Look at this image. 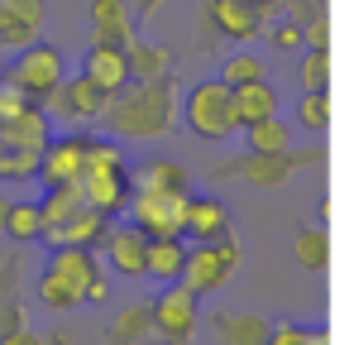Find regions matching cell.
I'll return each mask as SVG.
<instances>
[{
    "label": "cell",
    "instance_id": "6da1fadb",
    "mask_svg": "<svg viewBox=\"0 0 354 345\" xmlns=\"http://www.w3.org/2000/svg\"><path fill=\"white\" fill-rule=\"evenodd\" d=\"M111 130L115 134H158V130H168V120H173V91H168V77L163 82H129L120 96H111Z\"/></svg>",
    "mask_w": 354,
    "mask_h": 345
},
{
    "label": "cell",
    "instance_id": "7a4b0ae2",
    "mask_svg": "<svg viewBox=\"0 0 354 345\" xmlns=\"http://www.w3.org/2000/svg\"><path fill=\"white\" fill-rule=\"evenodd\" d=\"M182 115H187V130L196 139H211V144H225L230 134L239 130V115H235V87L211 77V82H196L182 101Z\"/></svg>",
    "mask_w": 354,
    "mask_h": 345
},
{
    "label": "cell",
    "instance_id": "3957f363",
    "mask_svg": "<svg viewBox=\"0 0 354 345\" xmlns=\"http://www.w3.org/2000/svg\"><path fill=\"white\" fill-rule=\"evenodd\" d=\"M187 206H192V197H187V192H168V187H134L129 221L144 230L149 240L187 235Z\"/></svg>",
    "mask_w": 354,
    "mask_h": 345
},
{
    "label": "cell",
    "instance_id": "277c9868",
    "mask_svg": "<svg viewBox=\"0 0 354 345\" xmlns=\"http://www.w3.org/2000/svg\"><path fill=\"white\" fill-rule=\"evenodd\" d=\"M62 77H67V67H62V53L53 44H29V48H19V57H15L10 72H5V82H15L29 101H44L48 91H58Z\"/></svg>",
    "mask_w": 354,
    "mask_h": 345
},
{
    "label": "cell",
    "instance_id": "5b68a950",
    "mask_svg": "<svg viewBox=\"0 0 354 345\" xmlns=\"http://www.w3.org/2000/svg\"><path fill=\"white\" fill-rule=\"evenodd\" d=\"M44 106H48V115L62 120V125H91V120H106L111 96H106L86 72H77V77H62V87L44 96Z\"/></svg>",
    "mask_w": 354,
    "mask_h": 345
},
{
    "label": "cell",
    "instance_id": "8992f818",
    "mask_svg": "<svg viewBox=\"0 0 354 345\" xmlns=\"http://www.w3.org/2000/svg\"><path fill=\"white\" fill-rule=\"evenodd\" d=\"M196 302L201 297L187 283H168L158 292V302H153V331L163 341H187L196 331Z\"/></svg>",
    "mask_w": 354,
    "mask_h": 345
},
{
    "label": "cell",
    "instance_id": "52a82bcc",
    "mask_svg": "<svg viewBox=\"0 0 354 345\" xmlns=\"http://www.w3.org/2000/svg\"><path fill=\"white\" fill-rule=\"evenodd\" d=\"M101 249H106V264H111L115 278H139L144 264H149V235L134 226V221L129 226H106Z\"/></svg>",
    "mask_w": 354,
    "mask_h": 345
},
{
    "label": "cell",
    "instance_id": "ba28073f",
    "mask_svg": "<svg viewBox=\"0 0 354 345\" xmlns=\"http://www.w3.org/2000/svg\"><path fill=\"white\" fill-rule=\"evenodd\" d=\"M77 182H82L86 206H96V211H106V216L129 211V202H134V182H129L124 168H82Z\"/></svg>",
    "mask_w": 354,
    "mask_h": 345
},
{
    "label": "cell",
    "instance_id": "9c48e42d",
    "mask_svg": "<svg viewBox=\"0 0 354 345\" xmlns=\"http://www.w3.org/2000/svg\"><path fill=\"white\" fill-rule=\"evenodd\" d=\"M82 168H86V134H53L48 149H44L39 177H44L48 187H58V182H77Z\"/></svg>",
    "mask_w": 354,
    "mask_h": 345
},
{
    "label": "cell",
    "instance_id": "30bf717a",
    "mask_svg": "<svg viewBox=\"0 0 354 345\" xmlns=\"http://www.w3.org/2000/svg\"><path fill=\"white\" fill-rule=\"evenodd\" d=\"M106 226H111V216L106 211H96V206H82L77 216H67L62 226H44V245L48 249H72V245H101V235H106Z\"/></svg>",
    "mask_w": 354,
    "mask_h": 345
},
{
    "label": "cell",
    "instance_id": "8fae6325",
    "mask_svg": "<svg viewBox=\"0 0 354 345\" xmlns=\"http://www.w3.org/2000/svg\"><path fill=\"white\" fill-rule=\"evenodd\" d=\"M225 278H230V269H225V259L216 254V245H211V240H196V245L187 249V264H182V278H177V283H187L196 297H206V292L225 288Z\"/></svg>",
    "mask_w": 354,
    "mask_h": 345
},
{
    "label": "cell",
    "instance_id": "7c38bea8",
    "mask_svg": "<svg viewBox=\"0 0 354 345\" xmlns=\"http://www.w3.org/2000/svg\"><path fill=\"white\" fill-rule=\"evenodd\" d=\"M0 139H5L10 149H48V139H53V115L39 111L34 101H24L19 111L0 125Z\"/></svg>",
    "mask_w": 354,
    "mask_h": 345
},
{
    "label": "cell",
    "instance_id": "4fadbf2b",
    "mask_svg": "<svg viewBox=\"0 0 354 345\" xmlns=\"http://www.w3.org/2000/svg\"><path fill=\"white\" fill-rule=\"evenodd\" d=\"M82 72L106 91V96H120L129 87V53L124 48H111V44H91L86 57H82Z\"/></svg>",
    "mask_w": 354,
    "mask_h": 345
},
{
    "label": "cell",
    "instance_id": "5bb4252c",
    "mask_svg": "<svg viewBox=\"0 0 354 345\" xmlns=\"http://www.w3.org/2000/svg\"><path fill=\"white\" fill-rule=\"evenodd\" d=\"M211 19H216V29H221L225 39H235V44H249V39L263 29V10L249 5V0H211Z\"/></svg>",
    "mask_w": 354,
    "mask_h": 345
},
{
    "label": "cell",
    "instance_id": "9a60e30c",
    "mask_svg": "<svg viewBox=\"0 0 354 345\" xmlns=\"http://www.w3.org/2000/svg\"><path fill=\"white\" fill-rule=\"evenodd\" d=\"M91 34H96V44H111V48H129L134 44L124 0H91Z\"/></svg>",
    "mask_w": 354,
    "mask_h": 345
},
{
    "label": "cell",
    "instance_id": "2e32d148",
    "mask_svg": "<svg viewBox=\"0 0 354 345\" xmlns=\"http://www.w3.org/2000/svg\"><path fill=\"white\" fill-rule=\"evenodd\" d=\"M216 336H221V345H268L273 326L263 317H254V312H221Z\"/></svg>",
    "mask_w": 354,
    "mask_h": 345
},
{
    "label": "cell",
    "instance_id": "e0dca14e",
    "mask_svg": "<svg viewBox=\"0 0 354 345\" xmlns=\"http://www.w3.org/2000/svg\"><path fill=\"white\" fill-rule=\"evenodd\" d=\"M278 106H283V96H278V87H273V82H249V87H235V115H239V125H259V120L278 115Z\"/></svg>",
    "mask_w": 354,
    "mask_h": 345
},
{
    "label": "cell",
    "instance_id": "ac0fdd59",
    "mask_svg": "<svg viewBox=\"0 0 354 345\" xmlns=\"http://www.w3.org/2000/svg\"><path fill=\"white\" fill-rule=\"evenodd\" d=\"M182 264H187V245H182V235L149 240V264H144L149 278H158V283H177V278H182Z\"/></svg>",
    "mask_w": 354,
    "mask_h": 345
},
{
    "label": "cell",
    "instance_id": "d6986e66",
    "mask_svg": "<svg viewBox=\"0 0 354 345\" xmlns=\"http://www.w3.org/2000/svg\"><path fill=\"white\" fill-rule=\"evenodd\" d=\"M225 230H230V211L216 197H192V206H187V235L192 240H216Z\"/></svg>",
    "mask_w": 354,
    "mask_h": 345
},
{
    "label": "cell",
    "instance_id": "ffe728a7",
    "mask_svg": "<svg viewBox=\"0 0 354 345\" xmlns=\"http://www.w3.org/2000/svg\"><path fill=\"white\" fill-rule=\"evenodd\" d=\"M244 144H249V154H292V130H288V120L268 115L259 125H244Z\"/></svg>",
    "mask_w": 354,
    "mask_h": 345
},
{
    "label": "cell",
    "instance_id": "44dd1931",
    "mask_svg": "<svg viewBox=\"0 0 354 345\" xmlns=\"http://www.w3.org/2000/svg\"><path fill=\"white\" fill-rule=\"evenodd\" d=\"M124 53H129V82H163L168 67H173L158 44H139V39H134Z\"/></svg>",
    "mask_w": 354,
    "mask_h": 345
},
{
    "label": "cell",
    "instance_id": "7402d4cb",
    "mask_svg": "<svg viewBox=\"0 0 354 345\" xmlns=\"http://www.w3.org/2000/svg\"><path fill=\"white\" fill-rule=\"evenodd\" d=\"M39 206H44V226H62L67 216H77V211L86 206L82 182H58V187H48V197H44Z\"/></svg>",
    "mask_w": 354,
    "mask_h": 345
},
{
    "label": "cell",
    "instance_id": "603a6c76",
    "mask_svg": "<svg viewBox=\"0 0 354 345\" xmlns=\"http://www.w3.org/2000/svg\"><path fill=\"white\" fill-rule=\"evenodd\" d=\"M221 82H230V87H249V82H268V62L259 53H230L221 62Z\"/></svg>",
    "mask_w": 354,
    "mask_h": 345
},
{
    "label": "cell",
    "instance_id": "cb8c5ba5",
    "mask_svg": "<svg viewBox=\"0 0 354 345\" xmlns=\"http://www.w3.org/2000/svg\"><path fill=\"white\" fill-rule=\"evenodd\" d=\"M134 187H168V192H187V172L177 168L173 159H149L144 168L129 177Z\"/></svg>",
    "mask_w": 354,
    "mask_h": 345
},
{
    "label": "cell",
    "instance_id": "d4e9b609",
    "mask_svg": "<svg viewBox=\"0 0 354 345\" xmlns=\"http://www.w3.org/2000/svg\"><path fill=\"white\" fill-rule=\"evenodd\" d=\"M5 235H10V240H39V235H44V206H39V202H10Z\"/></svg>",
    "mask_w": 354,
    "mask_h": 345
},
{
    "label": "cell",
    "instance_id": "484cf974",
    "mask_svg": "<svg viewBox=\"0 0 354 345\" xmlns=\"http://www.w3.org/2000/svg\"><path fill=\"white\" fill-rule=\"evenodd\" d=\"M301 91H330V48H306L297 62Z\"/></svg>",
    "mask_w": 354,
    "mask_h": 345
},
{
    "label": "cell",
    "instance_id": "4316f807",
    "mask_svg": "<svg viewBox=\"0 0 354 345\" xmlns=\"http://www.w3.org/2000/svg\"><path fill=\"white\" fill-rule=\"evenodd\" d=\"M297 125L311 130V134H326V130H330V91H301V101H297Z\"/></svg>",
    "mask_w": 354,
    "mask_h": 345
},
{
    "label": "cell",
    "instance_id": "83f0119b",
    "mask_svg": "<svg viewBox=\"0 0 354 345\" xmlns=\"http://www.w3.org/2000/svg\"><path fill=\"white\" fill-rule=\"evenodd\" d=\"M153 331V302H139V307H129L124 317L115 321V341H124V345H144V336Z\"/></svg>",
    "mask_w": 354,
    "mask_h": 345
},
{
    "label": "cell",
    "instance_id": "f1b7e54d",
    "mask_svg": "<svg viewBox=\"0 0 354 345\" xmlns=\"http://www.w3.org/2000/svg\"><path fill=\"white\" fill-rule=\"evenodd\" d=\"M292 254H297V264H301V269H326V259H330L326 230H297Z\"/></svg>",
    "mask_w": 354,
    "mask_h": 345
},
{
    "label": "cell",
    "instance_id": "f546056e",
    "mask_svg": "<svg viewBox=\"0 0 354 345\" xmlns=\"http://www.w3.org/2000/svg\"><path fill=\"white\" fill-rule=\"evenodd\" d=\"M39 168H44V149H5L0 182H24V177H39Z\"/></svg>",
    "mask_w": 354,
    "mask_h": 345
},
{
    "label": "cell",
    "instance_id": "4dcf8cb0",
    "mask_svg": "<svg viewBox=\"0 0 354 345\" xmlns=\"http://www.w3.org/2000/svg\"><path fill=\"white\" fill-rule=\"evenodd\" d=\"M239 172H244L249 182H263V187H268V182H283V172H288V154H249Z\"/></svg>",
    "mask_w": 354,
    "mask_h": 345
},
{
    "label": "cell",
    "instance_id": "1f68e13d",
    "mask_svg": "<svg viewBox=\"0 0 354 345\" xmlns=\"http://www.w3.org/2000/svg\"><path fill=\"white\" fill-rule=\"evenodd\" d=\"M39 29H44V24H24V19H5V15H0V44L15 48V53L29 48V44H39Z\"/></svg>",
    "mask_w": 354,
    "mask_h": 345
},
{
    "label": "cell",
    "instance_id": "d6a6232c",
    "mask_svg": "<svg viewBox=\"0 0 354 345\" xmlns=\"http://www.w3.org/2000/svg\"><path fill=\"white\" fill-rule=\"evenodd\" d=\"M86 168H124V149L115 139H86Z\"/></svg>",
    "mask_w": 354,
    "mask_h": 345
},
{
    "label": "cell",
    "instance_id": "836d02e7",
    "mask_svg": "<svg viewBox=\"0 0 354 345\" xmlns=\"http://www.w3.org/2000/svg\"><path fill=\"white\" fill-rule=\"evenodd\" d=\"M273 48H278V53H297V48H306V34H301L297 19H278V24H273Z\"/></svg>",
    "mask_w": 354,
    "mask_h": 345
},
{
    "label": "cell",
    "instance_id": "e575fe53",
    "mask_svg": "<svg viewBox=\"0 0 354 345\" xmlns=\"http://www.w3.org/2000/svg\"><path fill=\"white\" fill-rule=\"evenodd\" d=\"M5 19H24V24H44V0H0Z\"/></svg>",
    "mask_w": 354,
    "mask_h": 345
},
{
    "label": "cell",
    "instance_id": "d590c367",
    "mask_svg": "<svg viewBox=\"0 0 354 345\" xmlns=\"http://www.w3.org/2000/svg\"><path fill=\"white\" fill-rule=\"evenodd\" d=\"M301 34H306V48H330V19H326V10H316L301 24Z\"/></svg>",
    "mask_w": 354,
    "mask_h": 345
},
{
    "label": "cell",
    "instance_id": "8d00e7d4",
    "mask_svg": "<svg viewBox=\"0 0 354 345\" xmlns=\"http://www.w3.org/2000/svg\"><path fill=\"white\" fill-rule=\"evenodd\" d=\"M24 101H29V96H24V91H19V87H15V82H5V77H0V125H5V120H10V115L19 111V106H24Z\"/></svg>",
    "mask_w": 354,
    "mask_h": 345
},
{
    "label": "cell",
    "instance_id": "74e56055",
    "mask_svg": "<svg viewBox=\"0 0 354 345\" xmlns=\"http://www.w3.org/2000/svg\"><path fill=\"white\" fill-rule=\"evenodd\" d=\"M211 245H216V254L225 259V269L235 274V269H239V259H244V249H239V240H235V235H230V230H225V235H216Z\"/></svg>",
    "mask_w": 354,
    "mask_h": 345
},
{
    "label": "cell",
    "instance_id": "f35d334b",
    "mask_svg": "<svg viewBox=\"0 0 354 345\" xmlns=\"http://www.w3.org/2000/svg\"><path fill=\"white\" fill-rule=\"evenodd\" d=\"M15 331H24V312L15 302H0V336H15Z\"/></svg>",
    "mask_w": 354,
    "mask_h": 345
},
{
    "label": "cell",
    "instance_id": "ab89813d",
    "mask_svg": "<svg viewBox=\"0 0 354 345\" xmlns=\"http://www.w3.org/2000/svg\"><path fill=\"white\" fill-rule=\"evenodd\" d=\"M268 345H306V326H278Z\"/></svg>",
    "mask_w": 354,
    "mask_h": 345
},
{
    "label": "cell",
    "instance_id": "60d3db41",
    "mask_svg": "<svg viewBox=\"0 0 354 345\" xmlns=\"http://www.w3.org/2000/svg\"><path fill=\"white\" fill-rule=\"evenodd\" d=\"M0 345H48V341H44V336H34V331L24 326V331H15V336H0Z\"/></svg>",
    "mask_w": 354,
    "mask_h": 345
},
{
    "label": "cell",
    "instance_id": "b9f144b4",
    "mask_svg": "<svg viewBox=\"0 0 354 345\" xmlns=\"http://www.w3.org/2000/svg\"><path fill=\"white\" fill-rule=\"evenodd\" d=\"M86 302H111V278L96 274V283H91V292H86Z\"/></svg>",
    "mask_w": 354,
    "mask_h": 345
},
{
    "label": "cell",
    "instance_id": "7bdbcfd3",
    "mask_svg": "<svg viewBox=\"0 0 354 345\" xmlns=\"http://www.w3.org/2000/svg\"><path fill=\"white\" fill-rule=\"evenodd\" d=\"M306 345H330V336L326 331H306Z\"/></svg>",
    "mask_w": 354,
    "mask_h": 345
},
{
    "label": "cell",
    "instance_id": "ee69618b",
    "mask_svg": "<svg viewBox=\"0 0 354 345\" xmlns=\"http://www.w3.org/2000/svg\"><path fill=\"white\" fill-rule=\"evenodd\" d=\"M249 5H259V10H278V0H249Z\"/></svg>",
    "mask_w": 354,
    "mask_h": 345
},
{
    "label": "cell",
    "instance_id": "f6af8a7d",
    "mask_svg": "<svg viewBox=\"0 0 354 345\" xmlns=\"http://www.w3.org/2000/svg\"><path fill=\"white\" fill-rule=\"evenodd\" d=\"M5 216H10V202L0 197V230H5Z\"/></svg>",
    "mask_w": 354,
    "mask_h": 345
},
{
    "label": "cell",
    "instance_id": "bcb514c9",
    "mask_svg": "<svg viewBox=\"0 0 354 345\" xmlns=\"http://www.w3.org/2000/svg\"><path fill=\"white\" fill-rule=\"evenodd\" d=\"M5 149H10V144H5V139H0V168H5Z\"/></svg>",
    "mask_w": 354,
    "mask_h": 345
},
{
    "label": "cell",
    "instance_id": "7dc6e473",
    "mask_svg": "<svg viewBox=\"0 0 354 345\" xmlns=\"http://www.w3.org/2000/svg\"><path fill=\"white\" fill-rule=\"evenodd\" d=\"M144 345H158V341H144ZM173 345H177V341H173Z\"/></svg>",
    "mask_w": 354,
    "mask_h": 345
}]
</instances>
